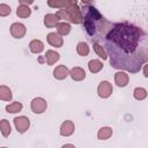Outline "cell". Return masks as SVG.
Returning a JSON list of instances; mask_svg holds the SVG:
<instances>
[{
    "label": "cell",
    "mask_w": 148,
    "mask_h": 148,
    "mask_svg": "<svg viewBox=\"0 0 148 148\" xmlns=\"http://www.w3.org/2000/svg\"><path fill=\"white\" fill-rule=\"evenodd\" d=\"M141 30L128 23H118L109 31L106 39L111 40L123 52L132 53L139 45Z\"/></svg>",
    "instance_id": "1"
},
{
    "label": "cell",
    "mask_w": 148,
    "mask_h": 148,
    "mask_svg": "<svg viewBox=\"0 0 148 148\" xmlns=\"http://www.w3.org/2000/svg\"><path fill=\"white\" fill-rule=\"evenodd\" d=\"M56 14L59 16L60 20H64V22L68 21L74 24H81L83 21V15L81 13V9L77 7V3L71 5L62 9H59Z\"/></svg>",
    "instance_id": "2"
},
{
    "label": "cell",
    "mask_w": 148,
    "mask_h": 148,
    "mask_svg": "<svg viewBox=\"0 0 148 148\" xmlns=\"http://www.w3.org/2000/svg\"><path fill=\"white\" fill-rule=\"evenodd\" d=\"M30 108H31V111L36 114H42L46 111L47 109V102L46 99H44L43 97H35L31 99V103H30Z\"/></svg>",
    "instance_id": "3"
},
{
    "label": "cell",
    "mask_w": 148,
    "mask_h": 148,
    "mask_svg": "<svg viewBox=\"0 0 148 148\" xmlns=\"http://www.w3.org/2000/svg\"><path fill=\"white\" fill-rule=\"evenodd\" d=\"M13 121H14V126H15L16 131H17L20 134L25 133V132L29 130V127H30V120H29V118L25 117V116L15 117V118L13 119Z\"/></svg>",
    "instance_id": "4"
},
{
    "label": "cell",
    "mask_w": 148,
    "mask_h": 148,
    "mask_svg": "<svg viewBox=\"0 0 148 148\" xmlns=\"http://www.w3.org/2000/svg\"><path fill=\"white\" fill-rule=\"evenodd\" d=\"M113 91V87L111 84V82L104 80V81H101L99 84L97 86V95L101 97V98H108L111 96Z\"/></svg>",
    "instance_id": "5"
},
{
    "label": "cell",
    "mask_w": 148,
    "mask_h": 148,
    "mask_svg": "<svg viewBox=\"0 0 148 148\" xmlns=\"http://www.w3.org/2000/svg\"><path fill=\"white\" fill-rule=\"evenodd\" d=\"M9 31H10V35L16 38V39H21L25 36L27 34V28L23 23H20V22H14L12 23L10 28H9Z\"/></svg>",
    "instance_id": "6"
},
{
    "label": "cell",
    "mask_w": 148,
    "mask_h": 148,
    "mask_svg": "<svg viewBox=\"0 0 148 148\" xmlns=\"http://www.w3.org/2000/svg\"><path fill=\"white\" fill-rule=\"evenodd\" d=\"M46 40L53 47H61L64 45V38L57 32H50L46 36Z\"/></svg>",
    "instance_id": "7"
},
{
    "label": "cell",
    "mask_w": 148,
    "mask_h": 148,
    "mask_svg": "<svg viewBox=\"0 0 148 148\" xmlns=\"http://www.w3.org/2000/svg\"><path fill=\"white\" fill-rule=\"evenodd\" d=\"M60 22V18L59 16L56 14V13H49L44 16V20H43V23L46 28L51 29V28H54L57 27V24Z\"/></svg>",
    "instance_id": "8"
},
{
    "label": "cell",
    "mask_w": 148,
    "mask_h": 148,
    "mask_svg": "<svg viewBox=\"0 0 148 148\" xmlns=\"http://www.w3.org/2000/svg\"><path fill=\"white\" fill-rule=\"evenodd\" d=\"M128 81H130V76L126 72L119 71L114 74V83L117 84V87H119V88L126 87L128 84Z\"/></svg>",
    "instance_id": "9"
},
{
    "label": "cell",
    "mask_w": 148,
    "mask_h": 148,
    "mask_svg": "<svg viewBox=\"0 0 148 148\" xmlns=\"http://www.w3.org/2000/svg\"><path fill=\"white\" fill-rule=\"evenodd\" d=\"M75 131V125L72 120H65L60 126V135L61 136H71Z\"/></svg>",
    "instance_id": "10"
},
{
    "label": "cell",
    "mask_w": 148,
    "mask_h": 148,
    "mask_svg": "<svg viewBox=\"0 0 148 148\" xmlns=\"http://www.w3.org/2000/svg\"><path fill=\"white\" fill-rule=\"evenodd\" d=\"M69 75V69L65 65H59L53 69V77L56 80H65Z\"/></svg>",
    "instance_id": "11"
},
{
    "label": "cell",
    "mask_w": 148,
    "mask_h": 148,
    "mask_svg": "<svg viewBox=\"0 0 148 148\" xmlns=\"http://www.w3.org/2000/svg\"><path fill=\"white\" fill-rule=\"evenodd\" d=\"M69 76L72 77V80L74 81H83L86 79V71L82 67H73L72 69H69Z\"/></svg>",
    "instance_id": "12"
},
{
    "label": "cell",
    "mask_w": 148,
    "mask_h": 148,
    "mask_svg": "<svg viewBox=\"0 0 148 148\" xmlns=\"http://www.w3.org/2000/svg\"><path fill=\"white\" fill-rule=\"evenodd\" d=\"M74 3H77L76 0H61V1H53V0H49L47 1V6L52 7V8H59V9H62V8H66L71 5H74Z\"/></svg>",
    "instance_id": "13"
},
{
    "label": "cell",
    "mask_w": 148,
    "mask_h": 148,
    "mask_svg": "<svg viewBox=\"0 0 148 148\" xmlns=\"http://www.w3.org/2000/svg\"><path fill=\"white\" fill-rule=\"evenodd\" d=\"M29 49L31 51V53L34 54H39L44 51V43L40 39H32L29 43Z\"/></svg>",
    "instance_id": "14"
},
{
    "label": "cell",
    "mask_w": 148,
    "mask_h": 148,
    "mask_svg": "<svg viewBox=\"0 0 148 148\" xmlns=\"http://www.w3.org/2000/svg\"><path fill=\"white\" fill-rule=\"evenodd\" d=\"M44 57H45V61H46V64L49 66L54 65L60 59V54L57 51H54V50H47L45 52V56Z\"/></svg>",
    "instance_id": "15"
},
{
    "label": "cell",
    "mask_w": 148,
    "mask_h": 148,
    "mask_svg": "<svg viewBox=\"0 0 148 148\" xmlns=\"http://www.w3.org/2000/svg\"><path fill=\"white\" fill-rule=\"evenodd\" d=\"M13 99V92L12 89L5 84L0 86V101H5V102H10Z\"/></svg>",
    "instance_id": "16"
},
{
    "label": "cell",
    "mask_w": 148,
    "mask_h": 148,
    "mask_svg": "<svg viewBox=\"0 0 148 148\" xmlns=\"http://www.w3.org/2000/svg\"><path fill=\"white\" fill-rule=\"evenodd\" d=\"M103 66H104L103 62L98 59H92V60H89V62H88V69L92 74H96V73L101 72L103 69Z\"/></svg>",
    "instance_id": "17"
},
{
    "label": "cell",
    "mask_w": 148,
    "mask_h": 148,
    "mask_svg": "<svg viewBox=\"0 0 148 148\" xmlns=\"http://www.w3.org/2000/svg\"><path fill=\"white\" fill-rule=\"evenodd\" d=\"M112 133H113L112 127H110V126H103L97 132V139L98 140H108V139H110L112 136Z\"/></svg>",
    "instance_id": "18"
},
{
    "label": "cell",
    "mask_w": 148,
    "mask_h": 148,
    "mask_svg": "<svg viewBox=\"0 0 148 148\" xmlns=\"http://www.w3.org/2000/svg\"><path fill=\"white\" fill-rule=\"evenodd\" d=\"M16 15L20 18H27L31 15V8L29 6H24V5H18L16 8Z\"/></svg>",
    "instance_id": "19"
},
{
    "label": "cell",
    "mask_w": 148,
    "mask_h": 148,
    "mask_svg": "<svg viewBox=\"0 0 148 148\" xmlns=\"http://www.w3.org/2000/svg\"><path fill=\"white\" fill-rule=\"evenodd\" d=\"M57 34H59L61 37L62 36H67L71 32V24L68 22H59L57 24Z\"/></svg>",
    "instance_id": "20"
},
{
    "label": "cell",
    "mask_w": 148,
    "mask_h": 148,
    "mask_svg": "<svg viewBox=\"0 0 148 148\" xmlns=\"http://www.w3.org/2000/svg\"><path fill=\"white\" fill-rule=\"evenodd\" d=\"M0 133L2 134V136L8 138L12 133V126L9 124V121L7 119H1L0 120Z\"/></svg>",
    "instance_id": "21"
},
{
    "label": "cell",
    "mask_w": 148,
    "mask_h": 148,
    "mask_svg": "<svg viewBox=\"0 0 148 148\" xmlns=\"http://www.w3.org/2000/svg\"><path fill=\"white\" fill-rule=\"evenodd\" d=\"M76 52L81 57H87L89 54V52H90L89 45L86 42H79L77 45H76Z\"/></svg>",
    "instance_id": "22"
},
{
    "label": "cell",
    "mask_w": 148,
    "mask_h": 148,
    "mask_svg": "<svg viewBox=\"0 0 148 148\" xmlns=\"http://www.w3.org/2000/svg\"><path fill=\"white\" fill-rule=\"evenodd\" d=\"M22 109H23V104L18 101L6 105V112H8V113H17V112L22 111Z\"/></svg>",
    "instance_id": "23"
},
{
    "label": "cell",
    "mask_w": 148,
    "mask_h": 148,
    "mask_svg": "<svg viewBox=\"0 0 148 148\" xmlns=\"http://www.w3.org/2000/svg\"><path fill=\"white\" fill-rule=\"evenodd\" d=\"M92 49H94L95 53L98 56V58H101L102 60H106V59H108V53H106V51L104 50V47H103L101 44L95 43V44L92 45Z\"/></svg>",
    "instance_id": "24"
},
{
    "label": "cell",
    "mask_w": 148,
    "mask_h": 148,
    "mask_svg": "<svg viewBox=\"0 0 148 148\" xmlns=\"http://www.w3.org/2000/svg\"><path fill=\"white\" fill-rule=\"evenodd\" d=\"M133 97L136 101H143L147 97V90L145 88H142V87H136L133 90Z\"/></svg>",
    "instance_id": "25"
},
{
    "label": "cell",
    "mask_w": 148,
    "mask_h": 148,
    "mask_svg": "<svg viewBox=\"0 0 148 148\" xmlns=\"http://www.w3.org/2000/svg\"><path fill=\"white\" fill-rule=\"evenodd\" d=\"M12 13V8L7 3H0V16L1 17H6L8 15H10Z\"/></svg>",
    "instance_id": "26"
},
{
    "label": "cell",
    "mask_w": 148,
    "mask_h": 148,
    "mask_svg": "<svg viewBox=\"0 0 148 148\" xmlns=\"http://www.w3.org/2000/svg\"><path fill=\"white\" fill-rule=\"evenodd\" d=\"M34 1L30 0V1H27V0H20V5H24V6H29V5H32Z\"/></svg>",
    "instance_id": "27"
},
{
    "label": "cell",
    "mask_w": 148,
    "mask_h": 148,
    "mask_svg": "<svg viewBox=\"0 0 148 148\" xmlns=\"http://www.w3.org/2000/svg\"><path fill=\"white\" fill-rule=\"evenodd\" d=\"M143 76H145V77H148V73H147V64L143 65Z\"/></svg>",
    "instance_id": "28"
},
{
    "label": "cell",
    "mask_w": 148,
    "mask_h": 148,
    "mask_svg": "<svg viewBox=\"0 0 148 148\" xmlns=\"http://www.w3.org/2000/svg\"><path fill=\"white\" fill-rule=\"evenodd\" d=\"M61 148H76L74 145H72V143H66V145H64Z\"/></svg>",
    "instance_id": "29"
},
{
    "label": "cell",
    "mask_w": 148,
    "mask_h": 148,
    "mask_svg": "<svg viewBox=\"0 0 148 148\" xmlns=\"http://www.w3.org/2000/svg\"><path fill=\"white\" fill-rule=\"evenodd\" d=\"M0 148H8V147H0Z\"/></svg>",
    "instance_id": "30"
}]
</instances>
